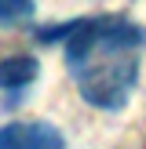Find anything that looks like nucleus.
Masks as SVG:
<instances>
[{
  "mask_svg": "<svg viewBox=\"0 0 146 149\" xmlns=\"http://www.w3.org/2000/svg\"><path fill=\"white\" fill-rule=\"evenodd\" d=\"M142 29L128 18H80L77 33L66 40V65L80 95L95 109H121L139 77Z\"/></svg>",
  "mask_w": 146,
  "mask_h": 149,
  "instance_id": "f257e3e1",
  "label": "nucleus"
},
{
  "mask_svg": "<svg viewBox=\"0 0 146 149\" xmlns=\"http://www.w3.org/2000/svg\"><path fill=\"white\" fill-rule=\"evenodd\" d=\"M0 149H66L62 135L51 124H7L0 127Z\"/></svg>",
  "mask_w": 146,
  "mask_h": 149,
  "instance_id": "f03ea898",
  "label": "nucleus"
},
{
  "mask_svg": "<svg viewBox=\"0 0 146 149\" xmlns=\"http://www.w3.org/2000/svg\"><path fill=\"white\" fill-rule=\"evenodd\" d=\"M36 73H40V65L33 55H11L0 62V87L11 95V106H18V95L36 80Z\"/></svg>",
  "mask_w": 146,
  "mask_h": 149,
  "instance_id": "7ed1b4c3",
  "label": "nucleus"
},
{
  "mask_svg": "<svg viewBox=\"0 0 146 149\" xmlns=\"http://www.w3.org/2000/svg\"><path fill=\"white\" fill-rule=\"evenodd\" d=\"M77 26H80V18L58 22V26H44V29H36V40L40 44H66L73 33H77Z\"/></svg>",
  "mask_w": 146,
  "mask_h": 149,
  "instance_id": "20e7f679",
  "label": "nucleus"
},
{
  "mask_svg": "<svg viewBox=\"0 0 146 149\" xmlns=\"http://www.w3.org/2000/svg\"><path fill=\"white\" fill-rule=\"evenodd\" d=\"M33 15V0H0V22H18Z\"/></svg>",
  "mask_w": 146,
  "mask_h": 149,
  "instance_id": "39448f33",
  "label": "nucleus"
}]
</instances>
